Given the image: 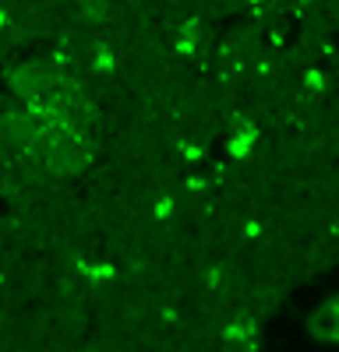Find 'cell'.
<instances>
[{
  "label": "cell",
  "instance_id": "obj_1",
  "mask_svg": "<svg viewBox=\"0 0 339 352\" xmlns=\"http://www.w3.org/2000/svg\"><path fill=\"white\" fill-rule=\"evenodd\" d=\"M81 18H89V21H106L110 18V4L106 0H81Z\"/></svg>",
  "mask_w": 339,
  "mask_h": 352
},
{
  "label": "cell",
  "instance_id": "obj_2",
  "mask_svg": "<svg viewBox=\"0 0 339 352\" xmlns=\"http://www.w3.org/2000/svg\"><path fill=\"white\" fill-rule=\"evenodd\" d=\"M174 212V201H159V208H156V215H170Z\"/></svg>",
  "mask_w": 339,
  "mask_h": 352
}]
</instances>
